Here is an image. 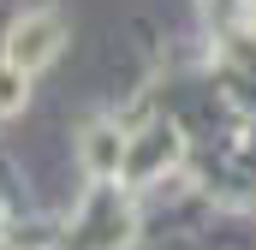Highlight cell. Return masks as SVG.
I'll use <instances>...</instances> for the list:
<instances>
[{"label": "cell", "instance_id": "cell-2", "mask_svg": "<svg viewBox=\"0 0 256 250\" xmlns=\"http://www.w3.org/2000/svg\"><path fill=\"white\" fill-rule=\"evenodd\" d=\"M18 102H24V78H18V66H0V114Z\"/></svg>", "mask_w": 256, "mask_h": 250}, {"label": "cell", "instance_id": "cell-1", "mask_svg": "<svg viewBox=\"0 0 256 250\" xmlns=\"http://www.w3.org/2000/svg\"><path fill=\"white\" fill-rule=\"evenodd\" d=\"M66 30H60V12H36V18H24L18 30H12V42H6V66H18V72H36V66H48L60 54Z\"/></svg>", "mask_w": 256, "mask_h": 250}]
</instances>
